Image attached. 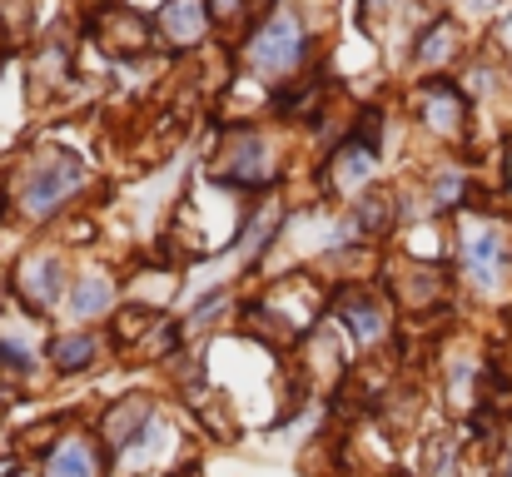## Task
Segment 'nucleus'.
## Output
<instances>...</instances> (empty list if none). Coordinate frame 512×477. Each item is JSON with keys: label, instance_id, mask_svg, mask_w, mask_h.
Masks as SVG:
<instances>
[{"label": "nucleus", "instance_id": "f257e3e1", "mask_svg": "<svg viewBox=\"0 0 512 477\" xmlns=\"http://www.w3.org/2000/svg\"><path fill=\"white\" fill-rule=\"evenodd\" d=\"M244 60H249V70L264 75V80H284V75H294L299 60H304V25H299L289 10H274V15L249 35Z\"/></svg>", "mask_w": 512, "mask_h": 477}, {"label": "nucleus", "instance_id": "f03ea898", "mask_svg": "<svg viewBox=\"0 0 512 477\" xmlns=\"http://www.w3.org/2000/svg\"><path fill=\"white\" fill-rule=\"evenodd\" d=\"M85 184V159L75 155H45L30 174H25V189H20V199H25V214H35V219H45V214H55L75 189Z\"/></svg>", "mask_w": 512, "mask_h": 477}, {"label": "nucleus", "instance_id": "7ed1b4c3", "mask_svg": "<svg viewBox=\"0 0 512 477\" xmlns=\"http://www.w3.org/2000/svg\"><path fill=\"white\" fill-rule=\"evenodd\" d=\"M463 274L483 294H493L503 284V274H508V234L498 224H473L463 234Z\"/></svg>", "mask_w": 512, "mask_h": 477}, {"label": "nucleus", "instance_id": "20e7f679", "mask_svg": "<svg viewBox=\"0 0 512 477\" xmlns=\"http://www.w3.org/2000/svg\"><path fill=\"white\" fill-rule=\"evenodd\" d=\"M209 30V5L204 0H165L160 10V35L170 45H199Z\"/></svg>", "mask_w": 512, "mask_h": 477}, {"label": "nucleus", "instance_id": "39448f33", "mask_svg": "<svg viewBox=\"0 0 512 477\" xmlns=\"http://www.w3.org/2000/svg\"><path fill=\"white\" fill-rule=\"evenodd\" d=\"M15 289L25 294L30 309H50V304L60 299V259H55V254H35V259L20 269V284H15Z\"/></svg>", "mask_w": 512, "mask_h": 477}, {"label": "nucleus", "instance_id": "423d86ee", "mask_svg": "<svg viewBox=\"0 0 512 477\" xmlns=\"http://www.w3.org/2000/svg\"><path fill=\"white\" fill-rule=\"evenodd\" d=\"M45 477H100V453H95L80 433H70V438H60V443L50 448Z\"/></svg>", "mask_w": 512, "mask_h": 477}, {"label": "nucleus", "instance_id": "0eeeda50", "mask_svg": "<svg viewBox=\"0 0 512 477\" xmlns=\"http://www.w3.org/2000/svg\"><path fill=\"white\" fill-rule=\"evenodd\" d=\"M368 169H373V150L363 140H353V145H343L339 155L329 159V184L343 189V194H358L363 179H368Z\"/></svg>", "mask_w": 512, "mask_h": 477}, {"label": "nucleus", "instance_id": "6e6552de", "mask_svg": "<svg viewBox=\"0 0 512 477\" xmlns=\"http://www.w3.org/2000/svg\"><path fill=\"white\" fill-rule=\"evenodd\" d=\"M423 115H428L433 130H458V120H463V95H458L453 85H428V90H423Z\"/></svg>", "mask_w": 512, "mask_h": 477}, {"label": "nucleus", "instance_id": "1a4fd4ad", "mask_svg": "<svg viewBox=\"0 0 512 477\" xmlns=\"http://www.w3.org/2000/svg\"><path fill=\"white\" fill-rule=\"evenodd\" d=\"M234 179L239 184H269L274 179V164H269V145L259 135H244L239 159H234Z\"/></svg>", "mask_w": 512, "mask_h": 477}, {"label": "nucleus", "instance_id": "9d476101", "mask_svg": "<svg viewBox=\"0 0 512 477\" xmlns=\"http://www.w3.org/2000/svg\"><path fill=\"white\" fill-rule=\"evenodd\" d=\"M150 413H155V408H150L145 398H135L130 408H115V413H110V423H105V438H110L115 448H120V443H135V438H140V428L150 423Z\"/></svg>", "mask_w": 512, "mask_h": 477}, {"label": "nucleus", "instance_id": "9b49d317", "mask_svg": "<svg viewBox=\"0 0 512 477\" xmlns=\"http://www.w3.org/2000/svg\"><path fill=\"white\" fill-rule=\"evenodd\" d=\"M343 323L353 328L358 343H373V338L383 333V314H378L373 299H348V304H343Z\"/></svg>", "mask_w": 512, "mask_h": 477}, {"label": "nucleus", "instance_id": "f8f14e48", "mask_svg": "<svg viewBox=\"0 0 512 477\" xmlns=\"http://www.w3.org/2000/svg\"><path fill=\"white\" fill-rule=\"evenodd\" d=\"M50 358H55L60 373H75V368H85V363L95 358V338H85V333H75V338H55V343H50Z\"/></svg>", "mask_w": 512, "mask_h": 477}, {"label": "nucleus", "instance_id": "ddd939ff", "mask_svg": "<svg viewBox=\"0 0 512 477\" xmlns=\"http://www.w3.org/2000/svg\"><path fill=\"white\" fill-rule=\"evenodd\" d=\"M110 299H115V289H110L100 274H90V279H80V284H75V299H70V309H75L80 318H90V314H100Z\"/></svg>", "mask_w": 512, "mask_h": 477}, {"label": "nucleus", "instance_id": "4468645a", "mask_svg": "<svg viewBox=\"0 0 512 477\" xmlns=\"http://www.w3.org/2000/svg\"><path fill=\"white\" fill-rule=\"evenodd\" d=\"M448 50H453V25H433V30L423 35V45H418V60L433 65V60H443Z\"/></svg>", "mask_w": 512, "mask_h": 477}, {"label": "nucleus", "instance_id": "2eb2a0df", "mask_svg": "<svg viewBox=\"0 0 512 477\" xmlns=\"http://www.w3.org/2000/svg\"><path fill=\"white\" fill-rule=\"evenodd\" d=\"M0 363H10L15 373H30L35 368V353L25 343H15V338H0Z\"/></svg>", "mask_w": 512, "mask_h": 477}, {"label": "nucleus", "instance_id": "dca6fc26", "mask_svg": "<svg viewBox=\"0 0 512 477\" xmlns=\"http://www.w3.org/2000/svg\"><path fill=\"white\" fill-rule=\"evenodd\" d=\"M458 189H463V174H458V169H448V174L433 184V194H438L433 204H453V199H458Z\"/></svg>", "mask_w": 512, "mask_h": 477}, {"label": "nucleus", "instance_id": "f3484780", "mask_svg": "<svg viewBox=\"0 0 512 477\" xmlns=\"http://www.w3.org/2000/svg\"><path fill=\"white\" fill-rule=\"evenodd\" d=\"M503 477H512V448H508V473H503Z\"/></svg>", "mask_w": 512, "mask_h": 477}]
</instances>
